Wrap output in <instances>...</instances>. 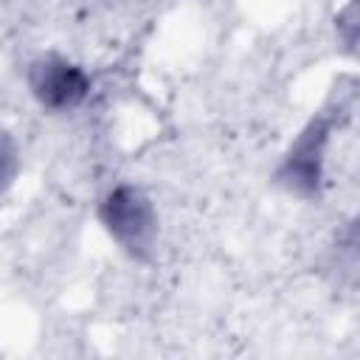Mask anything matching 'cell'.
I'll list each match as a JSON object with an SVG mask.
<instances>
[{
    "label": "cell",
    "instance_id": "6da1fadb",
    "mask_svg": "<svg viewBox=\"0 0 360 360\" xmlns=\"http://www.w3.org/2000/svg\"><path fill=\"white\" fill-rule=\"evenodd\" d=\"M98 219L104 231L132 259L146 262L152 256L155 239H158V214L143 188L129 183L112 188L98 208Z\"/></svg>",
    "mask_w": 360,
    "mask_h": 360
},
{
    "label": "cell",
    "instance_id": "7a4b0ae2",
    "mask_svg": "<svg viewBox=\"0 0 360 360\" xmlns=\"http://www.w3.org/2000/svg\"><path fill=\"white\" fill-rule=\"evenodd\" d=\"M329 132H332V115H318L295 138V143L290 146V152L278 169V183L287 191L307 197V200L321 194L323 155H326Z\"/></svg>",
    "mask_w": 360,
    "mask_h": 360
},
{
    "label": "cell",
    "instance_id": "3957f363",
    "mask_svg": "<svg viewBox=\"0 0 360 360\" xmlns=\"http://www.w3.org/2000/svg\"><path fill=\"white\" fill-rule=\"evenodd\" d=\"M28 87H31L34 98L45 110L65 112V110L79 107L87 98L90 76L79 65L68 62L65 56L45 53V56L31 62V68H28Z\"/></svg>",
    "mask_w": 360,
    "mask_h": 360
},
{
    "label": "cell",
    "instance_id": "277c9868",
    "mask_svg": "<svg viewBox=\"0 0 360 360\" xmlns=\"http://www.w3.org/2000/svg\"><path fill=\"white\" fill-rule=\"evenodd\" d=\"M20 169V155H17V143L8 132H0V194H6L17 177Z\"/></svg>",
    "mask_w": 360,
    "mask_h": 360
}]
</instances>
